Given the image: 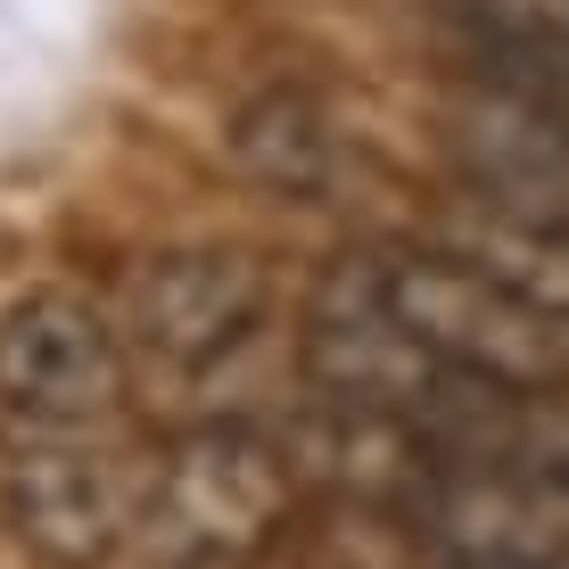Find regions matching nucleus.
<instances>
[{"label": "nucleus", "mask_w": 569, "mask_h": 569, "mask_svg": "<svg viewBox=\"0 0 569 569\" xmlns=\"http://www.w3.org/2000/svg\"><path fill=\"white\" fill-rule=\"evenodd\" d=\"M231 157H240V173H257L281 199H313L330 182V132L298 91H272V100L248 108L231 124Z\"/></svg>", "instance_id": "9"}, {"label": "nucleus", "mask_w": 569, "mask_h": 569, "mask_svg": "<svg viewBox=\"0 0 569 569\" xmlns=\"http://www.w3.org/2000/svg\"><path fill=\"white\" fill-rule=\"evenodd\" d=\"M132 356L108 306L74 298V289H26L0 313V413L74 438V429L108 421L124 405Z\"/></svg>", "instance_id": "4"}, {"label": "nucleus", "mask_w": 569, "mask_h": 569, "mask_svg": "<svg viewBox=\"0 0 569 569\" xmlns=\"http://www.w3.org/2000/svg\"><path fill=\"white\" fill-rule=\"evenodd\" d=\"M438 248H455L462 264H479L487 281H503L537 322H553L561 347H569V231L561 223H520V214H496V207H462L455 223L438 231Z\"/></svg>", "instance_id": "8"}, {"label": "nucleus", "mask_w": 569, "mask_h": 569, "mask_svg": "<svg viewBox=\"0 0 569 569\" xmlns=\"http://www.w3.org/2000/svg\"><path fill=\"white\" fill-rule=\"evenodd\" d=\"M0 520L50 569H100L132 545V479L91 446H26L0 462Z\"/></svg>", "instance_id": "7"}, {"label": "nucleus", "mask_w": 569, "mask_h": 569, "mask_svg": "<svg viewBox=\"0 0 569 569\" xmlns=\"http://www.w3.org/2000/svg\"><path fill=\"white\" fill-rule=\"evenodd\" d=\"M553 569H569V561H553Z\"/></svg>", "instance_id": "11"}, {"label": "nucleus", "mask_w": 569, "mask_h": 569, "mask_svg": "<svg viewBox=\"0 0 569 569\" xmlns=\"http://www.w3.org/2000/svg\"><path fill=\"white\" fill-rule=\"evenodd\" d=\"M116 330H124L132 363L199 371L264 322V272L240 248H166V257L132 264L116 289Z\"/></svg>", "instance_id": "6"}, {"label": "nucleus", "mask_w": 569, "mask_h": 569, "mask_svg": "<svg viewBox=\"0 0 569 569\" xmlns=\"http://www.w3.org/2000/svg\"><path fill=\"white\" fill-rule=\"evenodd\" d=\"M380 298L405 330L438 356L446 371L479 388H512V397H561L569 388V347L553 322H537L503 281H487L479 264H462L455 248H388L371 257Z\"/></svg>", "instance_id": "3"}, {"label": "nucleus", "mask_w": 569, "mask_h": 569, "mask_svg": "<svg viewBox=\"0 0 569 569\" xmlns=\"http://www.w3.org/2000/svg\"><path fill=\"white\" fill-rule=\"evenodd\" d=\"M405 537L429 569H553L569 561V487L446 455L405 503Z\"/></svg>", "instance_id": "5"}, {"label": "nucleus", "mask_w": 569, "mask_h": 569, "mask_svg": "<svg viewBox=\"0 0 569 569\" xmlns=\"http://www.w3.org/2000/svg\"><path fill=\"white\" fill-rule=\"evenodd\" d=\"M487 83L512 91L528 116H545V124L569 141V50H528V58H487Z\"/></svg>", "instance_id": "10"}, {"label": "nucleus", "mask_w": 569, "mask_h": 569, "mask_svg": "<svg viewBox=\"0 0 569 569\" xmlns=\"http://www.w3.org/2000/svg\"><path fill=\"white\" fill-rule=\"evenodd\" d=\"M298 455L248 421H207L157 446L132 479V553L149 569H248L281 545Z\"/></svg>", "instance_id": "1"}, {"label": "nucleus", "mask_w": 569, "mask_h": 569, "mask_svg": "<svg viewBox=\"0 0 569 569\" xmlns=\"http://www.w3.org/2000/svg\"><path fill=\"white\" fill-rule=\"evenodd\" d=\"M298 371H306L322 413H363V421L421 429L438 455H455L462 429L479 421V405L496 397V388L446 371L413 330L388 313L371 257H339L322 272V289H313V306H306V330H298ZM503 397H512V388H503Z\"/></svg>", "instance_id": "2"}]
</instances>
